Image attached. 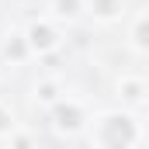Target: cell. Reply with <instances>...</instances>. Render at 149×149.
Segmentation results:
<instances>
[{"label":"cell","instance_id":"cell-1","mask_svg":"<svg viewBox=\"0 0 149 149\" xmlns=\"http://www.w3.org/2000/svg\"><path fill=\"white\" fill-rule=\"evenodd\" d=\"M24 42H28V52L31 56H45V52H52L56 45H59V28L52 24V21H31L28 28H24Z\"/></svg>","mask_w":149,"mask_h":149},{"label":"cell","instance_id":"cell-2","mask_svg":"<svg viewBox=\"0 0 149 149\" xmlns=\"http://www.w3.org/2000/svg\"><path fill=\"white\" fill-rule=\"evenodd\" d=\"M132 121H135L132 114H104L101 118V132H111V135H101L97 146H132V142H139V139L125 135L132 128Z\"/></svg>","mask_w":149,"mask_h":149},{"label":"cell","instance_id":"cell-3","mask_svg":"<svg viewBox=\"0 0 149 149\" xmlns=\"http://www.w3.org/2000/svg\"><path fill=\"white\" fill-rule=\"evenodd\" d=\"M49 108H52V121H56L59 132H76V128H83V121H87V114H83V108H80L76 101L59 97V101H52Z\"/></svg>","mask_w":149,"mask_h":149},{"label":"cell","instance_id":"cell-4","mask_svg":"<svg viewBox=\"0 0 149 149\" xmlns=\"http://www.w3.org/2000/svg\"><path fill=\"white\" fill-rule=\"evenodd\" d=\"M83 10L97 21H118L125 14V0H83Z\"/></svg>","mask_w":149,"mask_h":149},{"label":"cell","instance_id":"cell-5","mask_svg":"<svg viewBox=\"0 0 149 149\" xmlns=\"http://www.w3.org/2000/svg\"><path fill=\"white\" fill-rule=\"evenodd\" d=\"M3 56L7 59H14V63H24L31 52H28V42H24V35H10L7 42H3Z\"/></svg>","mask_w":149,"mask_h":149},{"label":"cell","instance_id":"cell-6","mask_svg":"<svg viewBox=\"0 0 149 149\" xmlns=\"http://www.w3.org/2000/svg\"><path fill=\"white\" fill-rule=\"evenodd\" d=\"M52 10H56V17L76 21V17L83 14V0H52Z\"/></svg>","mask_w":149,"mask_h":149},{"label":"cell","instance_id":"cell-7","mask_svg":"<svg viewBox=\"0 0 149 149\" xmlns=\"http://www.w3.org/2000/svg\"><path fill=\"white\" fill-rule=\"evenodd\" d=\"M132 49L135 52H146V10L135 14V28H132Z\"/></svg>","mask_w":149,"mask_h":149},{"label":"cell","instance_id":"cell-8","mask_svg":"<svg viewBox=\"0 0 149 149\" xmlns=\"http://www.w3.org/2000/svg\"><path fill=\"white\" fill-rule=\"evenodd\" d=\"M63 94H59V87L52 83V80H42L35 87V101H42V104H52V101H59Z\"/></svg>","mask_w":149,"mask_h":149},{"label":"cell","instance_id":"cell-9","mask_svg":"<svg viewBox=\"0 0 149 149\" xmlns=\"http://www.w3.org/2000/svg\"><path fill=\"white\" fill-rule=\"evenodd\" d=\"M121 94H125V101L139 104L142 94H146V87H142V80H121Z\"/></svg>","mask_w":149,"mask_h":149},{"label":"cell","instance_id":"cell-10","mask_svg":"<svg viewBox=\"0 0 149 149\" xmlns=\"http://www.w3.org/2000/svg\"><path fill=\"white\" fill-rule=\"evenodd\" d=\"M10 128H14V114H10V108H3V104H0V135H3V132H10Z\"/></svg>","mask_w":149,"mask_h":149}]
</instances>
